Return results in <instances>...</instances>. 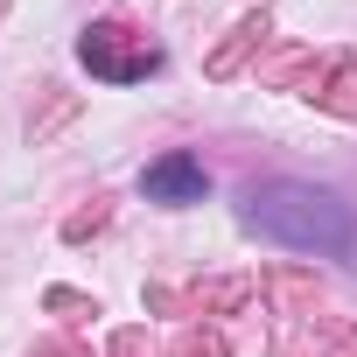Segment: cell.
Returning a JSON list of instances; mask_svg holds the SVG:
<instances>
[{
  "label": "cell",
  "mask_w": 357,
  "mask_h": 357,
  "mask_svg": "<svg viewBox=\"0 0 357 357\" xmlns=\"http://www.w3.org/2000/svg\"><path fill=\"white\" fill-rule=\"evenodd\" d=\"M245 225L287 252H315V259H350L357 252V211L336 190L315 183H252L245 190Z\"/></svg>",
  "instance_id": "6da1fadb"
},
{
  "label": "cell",
  "mask_w": 357,
  "mask_h": 357,
  "mask_svg": "<svg viewBox=\"0 0 357 357\" xmlns=\"http://www.w3.org/2000/svg\"><path fill=\"white\" fill-rule=\"evenodd\" d=\"M77 56H84V70H91V77H112V84H133V77H147V70L161 63V50H154L147 36L119 29V22H98V29H84Z\"/></svg>",
  "instance_id": "7a4b0ae2"
},
{
  "label": "cell",
  "mask_w": 357,
  "mask_h": 357,
  "mask_svg": "<svg viewBox=\"0 0 357 357\" xmlns=\"http://www.w3.org/2000/svg\"><path fill=\"white\" fill-rule=\"evenodd\" d=\"M140 190H147L154 204H204L211 175H204V161H197V154H161V161L140 175Z\"/></svg>",
  "instance_id": "3957f363"
}]
</instances>
